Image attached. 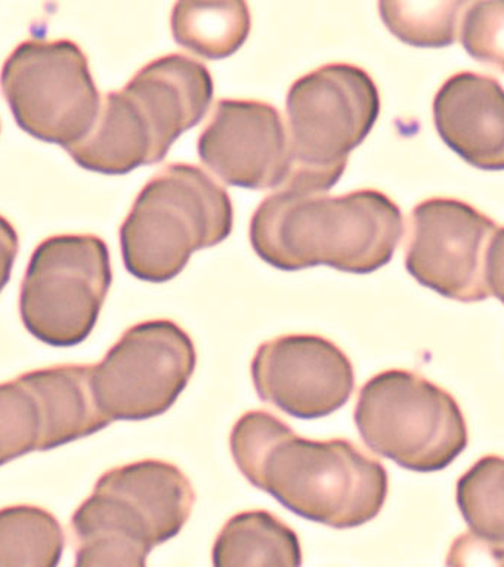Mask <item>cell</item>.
<instances>
[{
  "label": "cell",
  "instance_id": "11",
  "mask_svg": "<svg viewBox=\"0 0 504 567\" xmlns=\"http://www.w3.org/2000/svg\"><path fill=\"white\" fill-rule=\"evenodd\" d=\"M251 379L263 401L302 420L333 414L356 389L352 362L343 350L312 334L265 341L251 361Z\"/></svg>",
  "mask_w": 504,
  "mask_h": 567
},
{
  "label": "cell",
  "instance_id": "21",
  "mask_svg": "<svg viewBox=\"0 0 504 567\" xmlns=\"http://www.w3.org/2000/svg\"><path fill=\"white\" fill-rule=\"evenodd\" d=\"M502 456L486 455L476 461L457 482V504L472 534L503 543Z\"/></svg>",
  "mask_w": 504,
  "mask_h": 567
},
{
  "label": "cell",
  "instance_id": "18",
  "mask_svg": "<svg viewBox=\"0 0 504 567\" xmlns=\"http://www.w3.org/2000/svg\"><path fill=\"white\" fill-rule=\"evenodd\" d=\"M65 548L63 527L38 505L0 508V567H59Z\"/></svg>",
  "mask_w": 504,
  "mask_h": 567
},
{
  "label": "cell",
  "instance_id": "10",
  "mask_svg": "<svg viewBox=\"0 0 504 567\" xmlns=\"http://www.w3.org/2000/svg\"><path fill=\"white\" fill-rule=\"evenodd\" d=\"M197 365L192 337L169 319L127 328L94 363L91 388L110 421H141L165 414L187 388Z\"/></svg>",
  "mask_w": 504,
  "mask_h": 567
},
{
  "label": "cell",
  "instance_id": "5",
  "mask_svg": "<svg viewBox=\"0 0 504 567\" xmlns=\"http://www.w3.org/2000/svg\"><path fill=\"white\" fill-rule=\"evenodd\" d=\"M286 111L291 173L281 189L327 193L378 122L379 89L361 66L336 62L296 80Z\"/></svg>",
  "mask_w": 504,
  "mask_h": 567
},
{
  "label": "cell",
  "instance_id": "2",
  "mask_svg": "<svg viewBox=\"0 0 504 567\" xmlns=\"http://www.w3.org/2000/svg\"><path fill=\"white\" fill-rule=\"evenodd\" d=\"M402 235L401 208L376 189L339 197L278 189L250 220L256 255L286 272L327 265L340 272L371 274L391 261Z\"/></svg>",
  "mask_w": 504,
  "mask_h": 567
},
{
  "label": "cell",
  "instance_id": "3",
  "mask_svg": "<svg viewBox=\"0 0 504 567\" xmlns=\"http://www.w3.org/2000/svg\"><path fill=\"white\" fill-rule=\"evenodd\" d=\"M212 101L214 79L205 64L183 53L157 58L122 91L104 96L90 135L65 151L86 171L126 175L161 163L202 122Z\"/></svg>",
  "mask_w": 504,
  "mask_h": 567
},
{
  "label": "cell",
  "instance_id": "4",
  "mask_svg": "<svg viewBox=\"0 0 504 567\" xmlns=\"http://www.w3.org/2000/svg\"><path fill=\"white\" fill-rule=\"evenodd\" d=\"M233 226L224 186L193 164H169L144 186L123 221V261L143 281H171L194 251L218 246Z\"/></svg>",
  "mask_w": 504,
  "mask_h": 567
},
{
  "label": "cell",
  "instance_id": "15",
  "mask_svg": "<svg viewBox=\"0 0 504 567\" xmlns=\"http://www.w3.org/2000/svg\"><path fill=\"white\" fill-rule=\"evenodd\" d=\"M91 371L92 365L68 363L20 375L37 393L45 414L42 451L91 436L112 424L96 406Z\"/></svg>",
  "mask_w": 504,
  "mask_h": 567
},
{
  "label": "cell",
  "instance_id": "9",
  "mask_svg": "<svg viewBox=\"0 0 504 567\" xmlns=\"http://www.w3.org/2000/svg\"><path fill=\"white\" fill-rule=\"evenodd\" d=\"M0 84L19 126L64 150L81 144L99 118V87L72 40L19 44L3 64Z\"/></svg>",
  "mask_w": 504,
  "mask_h": 567
},
{
  "label": "cell",
  "instance_id": "24",
  "mask_svg": "<svg viewBox=\"0 0 504 567\" xmlns=\"http://www.w3.org/2000/svg\"><path fill=\"white\" fill-rule=\"evenodd\" d=\"M446 567H503V543L481 538L472 532L453 540Z\"/></svg>",
  "mask_w": 504,
  "mask_h": 567
},
{
  "label": "cell",
  "instance_id": "12",
  "mask_svg": "<svg viewBox=\"0 0 504 567\" xmlns=\"http://www.w3.org/2000/svg\"><path fill=\"white\" fill-rule=\"evenodd\" d=\"M197 146L202 163L227 185L278 190L289 182V133L268 102L220 100Z\"/></svg>",
  "mask_w": 504,
  "mask_h": 567
},
{
  "label": "cell",
  "instance_id": "22",
  "mask_svg": "<svg viewBox=\"0 0 504 567\" xmlns=\"http://www.w3.org/2000/svg\"><path fill=\"white\" fill-rule=\"evenodd\" d=\"M45 414L37 393L21 377L0 384V465L42 451Z\"/></svg>",
  "mask_w": 504,
  "mask_h": 567
},
{
  "label": "cell",
  "instance_id": "23",
  "mask_svg": "<svg viewBox=\"0 0 504 567\" xmlns=\"http://www.w3.org/2000/svg\"><path fill=\"white\" fill-rule=\"evenodd\" d=\"M502 2H469L460 17V42L475 60L502 69Z\"/></svg>",
  "mask_w": 504,
  "mask_h": 567
},
{
  "label": "cell",
  "instance_id": "7",
  "mask_svg": "<svg viewBox=\"0 0 504 567\" xmlns=\"http://www.w3.org/2000/svg\"><path fill=\"white\" fill-rule=\"evenodd\" d=\"M405 268L446 299L502 300L503 228L462 199H424L411 213Z\"/></svg>",
  "mask_w": 504,
  "mask_h": 567
},
{
  "label": "cell",
  "instance_id": "19",
  "mask_svg": "<svg viewBox=\"0 0 504 567\" xmlns=\"http://www.w3.org/2000/svg\"><path fill=\"white\" fill-rule=\"evenodd\" d=\"M74 567H147L152 547L83 501L70 520Z\"/></svg>",
  "mask_w": 504,
  "mask_h": 567
},
{
  "label": "cell",
  "instance_id": "6",
  "mask_svg": "<svg viewBox=\"0 0 504 567\" xmlns=\"http://www.w3.org/2000/svg\"><path fill=\"white\" fill-rule=\"evenodd\" d=\"M353 420L371 451L411 472H440L467 446L457 401L413 371H383L367 381Z\"/></svg>",
  "mask_w": 504,
  "mask_h": 567
},
{
  "label": "cell",
  "instance_id": "20",
  "mask_svg": "<svg viewBox=\"0 0 504 567\" xmlns=\"http://www.w3.org/2000/svg\"><path fill=\"white\" fill-rule=\"evenodd\" d=\"M467 2H379L380 17L395 38L411 47L444 48L455 42Z\"/></svg>",
  "mask_w": 504,
  "mask_h": 567
},
{
  "label": "cell",
  "instance_id": "13",
  "mask_svg": "<svg viewBox=\"0 0 504 567\" xmlns=\"http://www.w3.org/2000/svg\"><path fill=\"white\" fill-rule=\"evenodd\" d=\"M92 496L138 522L153 548L183 530L196 503L183 470L162 460L110 468L95 483Z\"/></svg>",
  "mask_w": 504,
  "mask_h": 567
},
{
  "label": "cell",
  "instance_id": "16",
  "mask_svg": "<svg viewBox=\"0 0 504 567\" xmlns=\"http://www.w3.org/2000/svg\"><path fill=\"white\" fill-rule=\"evenodd\" d=\"M302 548L296 532L265 509L236 514L214 544V567H300Z\"/></svg>",
  "mask_w": 504,
  "mask_h": 567
},
{
  "label": "cell",
  "instance_id": "8",
  "mask_svg": "<svg viewBox=\"0 0 504 567\" xmlns=\"http://www.w3.org/2000/svg\"><path fill=\"white\" fill-rule=\"evenodd\" d=\"M107 244L96 235H55L33 251L20 292L30 334L55 348L83 343L112 286Z\"/></svg>",
  "mask_w": 504,
  "mask_h": 567
},
{
  "label": "cell",
  "instance_id": "1",
  "mask_svg": "<svg viewBox=\"0 0 504 567\" xmlns=\"http://www.w3.org/2000/svg\"><path fill=\"white\" fill-rule=\"evenodd\" d=\"M238 470L291 513L335 529L366 525L382 512L387 470L353 442L299 436L268 411H249L229 437Z\"/></svg>",
  "mask_w": 504,
  "mask_h": 567
},
{
  "label": "cell",
  "instance_id": "25",
  "mask_svg": "<svg viewBox=\"0 0 504 567\" xmlns=\"http://www.w3.org/2000/svg\"><path fill=\"white\" fill-rule=\"evenodd\" d=\"M19 234L14 226L0 216V292L6 288L11 278L12 266L19 255Z\"/></svg>",
  "mask_w": 504,
  "mask_h": 567
},
{
  "label": "cell",
  "instance_id": "14",
  "mask_svg": "<svg viewBox=\"0 0 504 567\" xmlns=\"http://www.w3.org/2000/svg\"><path fill=\"white\" fill-rule=\"evenodd\" d=\"M442 141L473 167L504 166V102L498 80L462 71L442 84L433 100Z\"/></svg>",
  "mask_w": 504,
  "mask_h": 567
},
{
  "label": "cell",
  "instance_id": "17",
  "mask_svg": "<svg viewBox=\"0 0 504 567\" xmlns=\"http://www.w3.org/2000/svg\"><path fill=\"white\" fill-rule=\"evenodd\" d=\"M176 43L207 60H224L245 44L251 29L249 7L229 2H178L171 17Z\"/></svg>",
  "mask_w": 504,
  "mask_h": 567
}]
</instances>
